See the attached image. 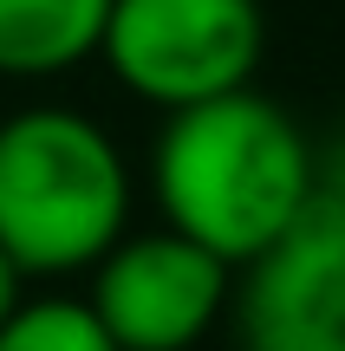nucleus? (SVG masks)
I'll return each instance as SVG.
<instances>
[{
	"label": "nucleus",
	"instance_id": "obj_8",
	"mask_svg": "<svg viewBox=\"0 0 345 351\" xmlns=\"http://www.w3.org/2000/svg\"><path fill=\"white\" fill-rule=\"evenodd\" d=\"M313 189H320V195H333L339 208H345V130H339L333 150H313Z\"/></svg>",
	"mask_w": 345,
	"mask_h": 351
},
{
	"label": "nucleus",
	"instance_id": "obj_1",
	"mask_svg": "<svg viewBox=\"0 0 345 351\" xmlns=\"http://www.w3.org/2000/svg\"><path fill=\"white\" fill-rule=\"evenodd\" d=\"M163 228L241 267L313 202V143L254 85L169 111L150 150Z\"/></svg>",
	"mask_w": 345,
	"mask_h": 351
},
{
	"label": "nucleus",
	"instance_id": "obj_2",
	"mask_svg": "<svg viewBox=\"0 0 345 351\" xmlns=\"http://www.w3.org/2000/svg\"><path fill=\"white\" fill-rule=\"evenodd\" d=\"M130 221V169L98 117L26 104L0 117V247L26 280L98 267Z\"/></svg>",
	"mask_w": 345,
	"mask_h": 351
},
{
	"label": "nucleus",
	"instance_id": "obj_5",
	"mask_svg": "<svg viewBox=\"0 0 345 351\" xmlns=\"http://www.w3.org/2000/svg\"><path fill=\"white\" fill-rule=\"evenodd\" d=\"M241 351H345V208L313 189V202L241 261L228 293Z\"/></svg>",
	"mask_w": 345,
	"mask_h": 351
},
{
	"label": "nucleus",
	"instance_id": "obj_4",
	"mask_svg": "<svg viewBox=\"0 0 345 351\" xmlns=\"http://www.w3.org/2000/svg\"><path fill=\"white\" fill-rule=\"evenodd\" d=\"M235 293V267L176 228L117 234L91 267L85 306L117 351H195Z\"/></svg>",
	"mask_w": 345,
	"mask_h": 351
},
{
	"label": "nucleus",
	"instance_id": "obj_6",
	"mask_svg": "<svg viewBox=\"0 0 345 351\" xmlns=\"http://www.w3.org/2000/svg\"><path fill=\"white\" fill-rule=\"evenodd\" d=\"M111 0H0V78H52L91 59Z\"/></svg>",
	"mask_w": 345,
	"mask_h": 351
},
{
	"label": "nucleus",
	"instance_id": "obj_7",
	"mask_svg": "<svg viewBox=\"0 0 345 351\" xmlns=\"http://www.w3.org/2000/svg\"><path fill=\"white\" fill-rule=\"evenodd\" d=\"M0 351H117L85 300H20L0 319Z\"/></svg>",
	"mask_w": 345,
	"mask_h": 351
},
{
	"label": "nucleus",
	"instance_id": "obj_3",
	"mask_svg": "<svg viewBox=\"0 0 345 351\" xmlns=\"http://www.w3.org/2000/svg\"><path fill=\"white\" fill-rule=\"evenodd\" d=\"M267 20L261 0H111L98 59L143 104H209L254 85Z\"/></svg>",
	"mask_w": 345,
	"mask_h": 351
},
{
	"label": "nucleus",
	"instance_id": "obj_9",
	"mask_svg": "<svg viewBox=\"0 0 345 351\" xmlns=\"http://www.w3.org/2000/svg\"><path fill=\"white\" fill-rule=\"evenodd\" d=\"M20 300H26V274H20V267L7 261V247H0V319H7V313H13Z\"/></svg>",
	"mask_w": 345,
	"mask_h": 351
}]
</instances>
